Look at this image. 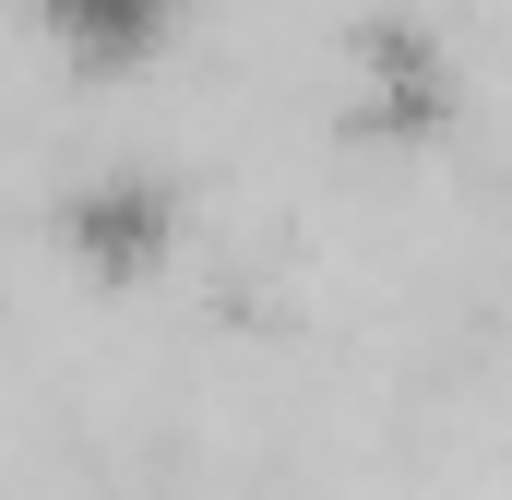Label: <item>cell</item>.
Wrapping results in <instances>:
<instances>
[{
	"mask_svg": "<svg viewBox=\"0 0 512 500\" xmlns=\"http://www.w3.org/2000/svg\"><path fill=\"white\" fill-rule=\"evenodd\" d=\"M60 250L84 262V274H155L167 250H179V191H167V167H143V155H108V167H84L72 191H60Z\"/></svg>",
	"mask_w": 512,
	"mask_h": 500,
	"instance_id": "cell-1",
	"label": "cell"
},
{
	"mask_svg": "<svg viewBox=\"0 0 512 500\" xmlns=\"http://www.w3.org/2000/svg\"><path fill=\"white\" fill-rule=\"evenodd\" d=\"M346 120L370 131V143H429V131L453 120V60H441V36H429L417 12L358 24V60H346Z\"/></svg>",
	"mask_w": 512,
	"mask_h": 500,
	"instance_id": "cell-2",
	"label": "cell"
},
{
	"mask_svg": "<svg viewBox=\"0 0 512 500\" xmlns=\"http://www.w3.org/2000/svg\"><path fill=\"white\" fill-rule=\"evenodd\" d=\"M36 24L84 60V72H143L179 36V0H36Z\"/></svg>",
	"mask_w": 512,
	"mask_h": 500,
	"instance_id": "cell-3",
	"label": "cell"
}]
</instances>
